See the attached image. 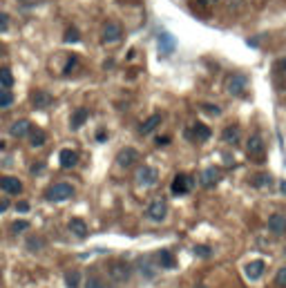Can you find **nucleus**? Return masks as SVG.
Wrapping results in <instances>:
<instances>
[{
	"label": "nucleus",
	"instance_id": "13",
	"mask_svg": "<svg viewBox=\"0 0 286 288\" xmlns=\"http://www.w3.org/2000/svg\"><path fill=\"white\" fill-rule=\"evenodd\" d=\"M0 188L9 195H20L23 192V183L16 176H0Z\"/></svg>",
	"mask_w": 286,
	"mask_h": 288
},
{
	"label": "nucleus",
	"instance_id": "43",
	"mask_svg": "<svg viewBox=\"0 0 286 288\" xmlns=\"http://www.w3.org/2000/svg\"><path fill=\"white\" fill-rule=\"evenodd\" d=\"M280 69L286 74V56H284V58H282V63H280Z\"/></svg>",
	"mask_w": 286,
	"mask_h": 288
},
{
	"label": "nucleus",
	"instance_id": "12",
	"mask_svg": "<svg viewBox=\"0 0 286 288\" xmlns=\"http://www.w3.org/2000/svg\"><path fill=\"white\" fill-rule=\"evenodd\" d=\"M161 121H163V116L161 114H152V116H148L146 121L139 125V134H143V137H148V134H152L157 130V127L161 125Z\"/></svg>",
	"mask_w": 286,
	"mask_h": 288
},
{
	"label": "nucleus",
	"instance_id": "14",
	"mask_svg": "<svg viewBox=\"0 0 286 288\" xmlns=\"http://www.w3.org/2000/svg\"><path fill=\"white\" fill-rule=\"evenodd\" d=\"M264 270H266V264H264V261H259V259H255V261L246 264L244 273H246V277L251 279V282H255V279H259L264 275Z\"/></svg>",
	"mask_w": 286,
	"mask_h": 288
},
{
	"label": "nucleus",
	"instance_id": "21",
	"mask_svg": "<svg viewBox=\"0 0 286 288\" xmlns=\"http://www.w3.org/2000/svg\"><path fill=\"white\" fill-rule=\"evenodd\" d=\"M90 118V112L85 108H81V110H76V112L72 114V121H69V127H72V130H78V127L83 125V123L88 121Z\"/></svg>",
	"mask_w": 286,
	"mask_h": 288
},
{
	"label": "nucleus",
	"instance_id": "37",
	"mask_svg": "<svg viewBox=\"0 0 286 288\" xmlns=\"http://www.w3.org/2000/svg\"><path fill=\"white\" fill-rule=\"evenodd\" d=\"M201 110H206V112H208V114H213V116H217V114L222 112V110H219L217 105H206V103L201 105Z\"/></svg>",
	"mask_w": 286,
	"mask_h": 288
},
{
	"label": "nucleus",
	"instance_id": "32",
	"mask_svg": "<svg viewBox=\"0 0 286 288\" xmlns=\"http://www.w3.org/2000/svg\"><path fill=\"white\" fill-rule=\"evenodd\" d=\"M85 288H105V284H103L101 277H88V282H85Z\"/></svg>",
	"mask_w": 286,
	"mask_h": 288
},
{
	"label": "nucleus",
	"instance_id": "19",
	"mask_svg": "<svg viewBox=\"0 0 286 288\" xmlns=\"http://www.w3.org/2000/svg\"><path fill=\"white\" fill-rule=\"evenodd\" d=\"M32 105H34L36 110H45L52 105V96H49L47 92H34L32 94Z\"/></svg>",
	"mask_w": 286,
	"mask_h": 288
},
{
	"label": "nucleus",
	"instance_id": "30",
	"mask_svg": "<svg viewBox=\"0 0 286 288\" xmlns=\"http://www.w3.org/2000/svg\"><path fill=\"white\" fill-rule=\"evenodd\" d=\"M78 40H81V34H78V29L69 27V29L65 31V43H78Z\"/></svg>",
	"mask_w": 286,
	"mask_h": 288
},
{
	"label": "nucleus",
	"instance_id": "45",
	"mask_svg": "<svg viewBox=\"0 0 286 288\" xmlns=\"http://www.w3.org/2000/svg\"><path fill=\"white\" fill-rule=\"evenodd\" d=\"M199 2H204V5H215L217 0H199Z\"/></svg>",
	"mask_w": 286,
	"mask_h": 288
},
{
	"label": "nucleus",
	"instance_id": "33",
	"mask_svg": "<svg viewBox=\"0 0 286 288\" xmlns=\"http://www.w3.org/2000/svg\"><path fill=\"white\" fill-rule=\"evenodd\" d=\"M27 228H30V224H27V221H14V224H11V232H14V234L25 232Z\"/></svg>",
	"mask_w": 286,
	"mask_h": 288
},
{
	"label": "nucleus",
	"instance_id": "22",
	"mask_svg": "<svg viewBox=\"0 0 286 288\" xmlns=\"http://www.w3.org/2000/svg\"><path fill=\"white\" fill-rule=\"evenodd\" d=\"M59 159H61V166L63 168H74L78 163V154L74 150H63Z\"/></svg>",
	"mask_w": 286,
	"mask_h": 288
},
{
	"label": "nucleus",
	"instance_id": "9",
	"mask_svg": "<svg viewBox=\"0 0 286 288\" xmlns=\"http://www.w3.org/2000/svg\"><path fill=\"white\" fill-rule=\"evenodd\" d=\"M190 188H192V179L188 174H177L172 179L170 190H172V195H186V192H190Z\"/></svg>",
	"mask_w": 286,
	"mask_h": 288
},
{
	"label": "nucleus",
	"instance_id": "26",
	"mask_svg": "<svg viewBox=\"0 0 286 288\" xmlns=\"http://www.w3.org/2000/svg\"><path fill=\"white\" fill-rule=\"evenodd\" d=\"M251 183H253L255 188H266L268 183H271V176H268V174H255V176L251 179Z\"/></svg>",
	"mask_w": 286,
	"mask_h": 288
},
{
	"label": "nucleus",
	"instance_id": "39",
	"mask_svg": "<svg viewBox=\"0 0 286 288\" xmlns=\"http://www.w3.org/2000/svg\"><path fill=\"white\" fill-rule=\"evenodd\" d=\"M16 210H18V212H27V210H30V203H18V205H16Z\"/></svg>",
	"mask_w": 286,
	"mask_h": 288
},
{
	"label": "nucleus",
	"instance_id": "38",
	"mask_svg": "<svg viewBox=\"0 0 286 288\" xmlns=\"http://www.w3.org/2000/svg\"><path fill=\"white\" fill-rule=\"evenodd\" d=\"M76 67V56H72V58L67 60V65H65V69H63V74H69L72 72V69Z\"/></svg>",
	"mask_w": 286,
	"mask_h": 288
},
{
	"label": "nucleus",
	"instance_id": "17",
	"mask_svg": "<svg viewBox=\"0 0 286 288\" xmlns=\"http://www.w3.org/2000/svg\"><path fill=\"white\" fill-rule=\"evenodd\" d=\"M175 47H177L175 38H172L168 31H161V34H159V52H161V54H172V52H175Z\"/></svg>",
	"mask_w": 286,
	"mask_h": 288
},
{
	"label": "nucleus",
	"instance_id": "36",
	"mask_svg": "<svg viewBox=\"0 0 286 288\" xmlns=\"http://www.w3.org/2000/svg\"><path fill=\"white\" fill-rule=\"evenodd\" d=\"M194 255H199V257H210V248L208 246H194Z\"/></svg>",
	"mask_w": 286,
	"mask_h": 288
},
{
	"label": "nucleus",
	"instance_id": "10",
	"mask_svg": "<svg viewBox=\"0 0 286 288\" xmlns=\"http://www.w3.org/2000/svg\"><path fill=\"white\" fill-rule=\"evenodd\" d=\"M123 36V29L119 23H107L105 27H103V43H119Z\"/></svg>",
	"mask_w": 286,
	"mask_h": 288
},
{
	"label": "nucleus",
	"instance_id": "8",
	"mask_svg": "<svg viewBox=\"0 0 286 288\" xmlns=\"http://www.w3.org/2000/svg\"><path fill=\"white\" fill-rule=\"evenodd\" d=\"M219 181H222V170H219L217 166H208L204 172H201V186L204 188L217 186Z\"/></svg>",
	"mask_w": 286,
	"mask_h": 288
},
{
	"label": "nucleus",
	"instance_id": "40",
	"mask_svg": "<svg viewBox=\"0 0 286 288\" xmlns=\"http://www.w3.org/2000/svg\"><path fill=\"white\" fill-rule=\"evenodd\" d=\"M7 208H9V201H7V199H0V212H5Z\"/></svg>",
	"mask_w": 286,
	"mask_h": 288
},
{
	"label": "nucleus",
	"instance_id": "27",
	"mask_svg": "<svg viewBox=\"0 0 286 288\" xmlns=\"http://www.w3.org/2000/svg\"><path fill=\"white\" fill-rule=\"evenodd\" d=\"M78 279H81V275H78L76 270L65 273V284H67V288H78Z\"/></svg>",
	"mask_w": 286,
	"mask_h": 288
},
{
	"label": "nucleus",
	"instance_id": "41",
	"mask_svg": "<svg viewBox=\"0 0 286 288\" xmlns=\"http://www.w3.org/2000/svg\"><path fill=\"white\" fill-rule=\"evenodd\" d=\"M165 143H170L168 137H159V139H157V145H165Z\"/></svg>",
	"mask_w": 286,
	"mask_h": 288
},
{
	"label": "nucleus",
	"instance_id": "18",
	"mask_svg": "<svg viewBox=\"0 0 286 288\" xmlns=\"http://www.w3.org/2000/svg\"><path fill=\"white\" fill-rule=\"evenodd\" d=\"M69 232H72L74 237H78V239H85V237H88V226H85L83 219L74 217V219H69Z\"/></svg>",
	"mask_w": 286,
	"mask_h": 288
},
{
	"label": "nucleus",
	"instance_id": "29",
	"mask_svg": "<svg viewBox=\"0 0 286 288\" xmlns=\"http://www.w3.org/2000/svg\"><path fill=\"white\" fill-rule=\"evenodd\" d=\"M139 268L146 273V277H155V268H152V264H150V259H148V257L139 261ZM143 273H141V275H143Z\"/></svg>",
	"mask_w": 286,
	"mask_h": 288
},
{
	"label": "nucleus",
	"instance_id": "16",
	"mask_svg": "<svg viewBox=\"0 0 286 288\" xmlns=\"http://www.w3.org/2000/svg\"><path fill=\"white\" fill-rule=\"evenodd\" d=\"M268 230L273 234H284L286 232V217L284 215H271L268 217Z\"/></svg>",
	"mask_w": 286,
	"mask_h": 288
},
{
	"label": "nucleus",
	"instance_id": "11",
	"mask_svg": "<svg viewBox=\"0 0 286 288\" xmlns=\"http://www.w3.org/2000/svg\"><path fill=\"white\" fill-rule=\"evenodd\" d=\"M210 134H213V132H210L208 125H204V123H194L188 132H186V137L194 139V141H206V139H210Z\"/></svg>",
	"mask_w": 286,
	"mask_h": 288
},
{
	"label": "nucleus",
	"instance_id": "3",
	"mask_svg": "<svg viewBox=\"0 0 286 288\" xmlns=\"http://www.w3.org/2000/svg\"><path fill=\"white\" fill-rule=\"evenodd\" d=\"M165 215H168V203H165V199H152L150 205L146 208V217L150 221H163Z\"/></svg>",
	"mask_w": 286,
	"mask_h": 288
},
{
	"label": "nucleus",
	"instance_id": "44",
	"mask_svg": "<svg viewBox=\"0 0 286 288\" xmlns=\"http://www.w3.org/2000/svg\"><path fill=\"white\" fill-rule=\"evenodd\" d=\"M242 2H244V0H230V5H233V7H239Z\"/></svg>",
	"mask_w": 286,
	"mask_h": 288
},
{
	"label": "nucleus",
	"instance_id": "7",
	"mask_svg": "<svg viewBox=\"0 0 286 288\" xmlns=\"http://www.w3.org/2000/svg\"><path fill=\"white\" fill-rule=\"evenodd\" d=\"M139 161V152L134 147H123L121 152L117 154V166L119 168H130Z\"/></svg>",
	"mask_w": 286,
	"mask_h": 288
},
{
	"label": "nucleus",
	"instance_id": "6",
	"mask_svg": "<svg viewBox=\"0 0 286 288\" xmlns=\"http://www.w3.org/2000/svg\"><path fill=\"white\" fill-rule=\"evenodd\" d=\"M246 154L251 156L253 161H259V159H264V141L259 134H251L246 141Z\"/></svg>",
	"mask_w": 286,
	"mask_h": 288
},
{
	"label": "nucleus",
	"instance_id": "28",
	"mask_svg": "<svg viewBox=\"0 0 286 288\" xmlns=\"http://www.w3.org/2000/svg\"><path fill=\"white\" fill-rule=\"evenodd\" d=\"M14 103V94L9 89H0V108H9Z\"/></svg>",
	"mask_w": 286,
	"mask_h": 288
},
{
	"label": "nucleus",
	"instance_id": "34",
	"mask_svg": "<svg viewBox=\"0 0 286 288\" xmlns=\"http://www.w3.org/2000/svg\"><path fill=\"white\" fill-rule=\"evenodd\" d=\"M27 248L30 250H40V248H45V241L38 239V237H36V239H30L27 241Z\"/></svg>",
	"mask_w": 286,
	"mask_h": 288
},
{
	"label": "nucleus",
	"instance_id": "35",
	"mask_svg": "<svg viewBox=\"0 0 286 288\" xmlns=\"http://www.w3.org/2000/svg\"><path fill=\"white\" fill-rule=\"evenodd\" d=\"M7 29H9V16H7L5 11H0V34Z\"/></svg>",
	"mask_w": 286,
	"mask_h": 288
},
{
	"label": "nucleus",
	"instance_id": "4",
	"mask_svg": "<svg viewBox=\"0 0 286 288\" xmlns=\"http://www.w3.org/2000/svg\"><path fill=\"white\" fill-rule=\"evenodd\" d=\"M248 87V78L244 74H233V76H228L226 81V89L228 94H233V96H244Z\"/></svg>",
	"mask_w": 286,
	"mask_h": 288
},
{
	"label": "nucleus",
	"instance_id": "20",
	"mask_svg": "<svg viewBox=\"0 0 286 288\" xmlns=\"http://www.w3.org/2000/svg\"><path fill=\"white\" fill-rule=\"evenodd\" d=\"M157 264H159L161 268H175L177 261L170 250H159V253H157Z\"/></svg>",
	"mask_w": 286,
	"mask_h": 288
},
{
	"label": "nucleus",
	"instance_id": "42",
	"mask_svg": "<svg viewBox=\"0 0 286 288\" xmlns=\"http://www.w3.org/2000/svg\"><path fill=\"white\" fill-rule=\"evenodd\" d=\"M32 172H34V174H38V172H43V168H40V163H36V166L32 168Z\"/></svg>",
	"mask_w": 286,
	"mask_h": 288
},
{
	"label": "nucleus",
	"instance_id": "23",
	"mask_svg": "<svg viewBox=\"0 0 286 288\" xmlns=\"http://www.w3.org/2000/svg\"><path fill=\"white\" fill-rule=\"evenodd\" d=\"M239 134H242V130H239L237 125H228L226 130H223L222 139H223L226 143H237V141H239Z\"/></svg>",
	"mask_w": 286,
	"mask_h": 288
},
{
	"label": "nucleus",
	"instance_id": "5",
	"mask_svg": "<svg viewBox=\"0 0 286 288\" xmlns=\"http://www.w3.org/2000/svg\"><path fill=\"white\" fill-rule=\"evenodd\" d=\"M157 179H159V172L152 166H141L139 172H136V183L141 188H152L157 183Z\"/></svg>",
	"mask_w": 286,
	"mask_h": 288
},
{
	"label": "nucleus",
	"instance_id": "31",
	"mask_svg": "<svg viewBox=\"0 0 286 288\" xmlns=\"http://www.w3.org/2000/svg\"><path fill=\"white\" fill-rule=\"evenodd\" d=\"M275 286H277V288H286V266L277 270V275H275Z\"/></svg>",
	"mask_w": 286,
	"mask_h": 288
},
{
	"label": "nucleus",
	"instance_id": "25",
	"mask_svg": "<svg viewBox=\"0 0 286 288\" xmlns=\"http://www.w3.org/2000/svg\"><path fill=\"white\" fill-rule=\"evenodd\" d=\"M14 85V76L7 67H0V89H9Z\"/></svg>",
	"mask_w": 286,
	"mask_h": 288
},
{
	"label": "nucleus",
	"instance_id": "1",
	"mask_svg": "<svg viewBox=\"0 0 286 288\" xmlns=\"http://www.w3.org/2000/svg\"><path fill=\"white\" fill-rule=\"evenodd\" d=\"M69 197H74V188L69 186V183H65V181H61V183H54V186L49 188L47 192H45V199L52 201V203L67 201Z\"/></svg>",
	"mask_w": 286,
	"mask_h": 288
},
{
	"label": "nucleus",
	"instance_id": "2",
	"mask_svg": "<svg viewBox=\"0 0 286 288\" xmlns=\"http://www.w3.org/2000/svg\"><path fill=\"white\" fill-rule=\"evenodd\" d=\"M130 273H132V268L123 261V259H117V261H110V264H107V275H110V279L114 284L127 282V279H130Z\"/></svg>",
	"mask_w": 286,
	"mask_h": 288
},
{
	"label": "nucleus",
	"instance_id": "15",
	"mask_svg": "<svg viewBox=\"0 0 286 288\" xmlns=\"http://www.w3.org/2000/svg\"><path fill=\"white\" fill-rule=\"evenodd\" d=\"M32 127H34V125H32V123L27 121V118H20V121H16L14 125L9 127V134H11V137L23 139V137H27V134L32 132Z\"/></svg>",
	"mask_w": 286,
	"mask_h": 288
},
{
	"label": "nucleus",
	"instance_id": "24",
	"mask_svg": "<svg viewBox=\"0 0 286 288\" xmlns=\"http://www.w3.org/2000/svg\"><path fill=\"white\" fill-rule=\"evenodd\" d=\"M30 141H32V145H34V147H40L45 141H47V134H45L43 130H38V127H32Z\"/></svg>",
	"mask_w": 286,
	"mask_h": 288
},
{
	"label": "nucleus",
	"instance_id": "46",
	"mask_svg": "<svg viewBox=\"0 0 286 288\" xmlns=\"http://www.w3.org/2000/svg\"><path fill=\"white\" fill-rule=\"evenodd\" d=\"M280 188H282V192H286V181H280Z\"/></svg>",
	"mask_w": 286,
	"mask_h": 288
}]
</instances>
